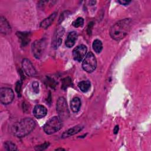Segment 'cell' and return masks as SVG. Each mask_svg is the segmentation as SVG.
Wrapping results in <instances>:
<instances>
[{
  "mask_svg": "<svg viewBox=\"0 0 151 151\" xmlns=\"http://www.w3.org/2000/svg\"><path fill=\"white\" fill-rule=\"evenodd\" d=\"M35 127V122L27 117L15 123L11 127L12 134L18 137H22L30 133Z\"/></svg>",
  "mask_w": 151,
  "mask_h": 151,
  "instance_id": "obj_1",
  "label": "cell"
},
{
  "mask_svg": "<svg viewBox=\"0 0 151 151\" xmlns=\"http://www.w3.org/2000/svg\"><path fill=\"white\" fill-rule=\"evenodd\" d=\"M132 26V19L124 18L114 24L110 29L111 37L116 40L120 41L124 38L129 33Z\"/></svg>",
  "mask_w": 151,
  "mask_h": 151,
  "instance_id": "obj_2",
  "label": "cell"
},
{
  "mask_svg": "<svg viewBox=\"0 0 151 151\" xmlns=\"http://www.w3.org/2000/svg\"><path fill=\"white\" fill-rule=\"evenodd\" d=\"M62 119L59 116L50 118L44 124L43 130L48 134H52L60 130L63 126Z\"/></svg>",
  "mask_w": 151,
  "mask_h": 151,
  "instance_id": "obj_3",
  "label": "cell"
},
{
  "mask_svg": "<svg viewBox=\"0 0 151 151\" xmlns=\"http://www.w3.org/2000/svg\"><path fill=\"white\" fill-rule=\"evenodd\" d=\"M97 60L94 55L91 52H88L85 56L82 63V67L84 71L90 73L96 69Z\"/></svg>",
  "mask_w": 151,
  "mask_h": 151,
  "instance_id": "obj_4",
  "label": "cell"
},
{
  "mask_svg": "<svg viewBox=\"0 0 151 151\" xmlns=\"http://www.w3.org/2000/svg\"><path fill=\"white\" fill-rule=\"evenodd\" d=\"M56 110L58 116L62 120L68 118L69 116V111L66 100L63 97H60L57 100Z\"/></svg>",
  "mask_w": 151,
  "mask_h": 151,
  "instance_id": "obj_5",
  "label": "cell"
},
{
  "mask_svg": "<svg viewBox=\"0 0 151 151\" xmlns=\"http://www.w3.org/2000/svg\"><path fill=\"white\" fill-rule=\"evenodd\" d=\"M46 42L45 40H38L35 41L32 44V51L34 56L37 58H40L45 49Z\"/></svg>",
  "mask_w": 151,
  "mask_h": 151,
  "instance_id": "obj_6",
  "label": "cell"
},
{
  "mask_svg": "<svg viewBox=\"0 0 151 151\" xmlns=\"http://www.w3.org/2000/svg\"><path fill=\"white\" fill-rule=\"evenodd\" d=\"M14 98L12 90L8 87H2L0 89V101L3 104L11 103Z\"/></svg>",
  "mask_w": 151,
  "mask_h": 151,
  "instance_id": "obj_7",
  "label": "cell"
},
{
  "mask_svg": "<svg viewBox=\"0 0 151 151\" xmlns=\"http://www.w3.org/2000/svg\"><path fill=\"white\" fill-rule=\"evenodd\" d=\"M87 48L84 45H80L76 47L73 51V57L74 60L80 62L86 55Z\"/></svg>",
  "mask_w": 151,
  "mask_h": 151,
  "instance_id": "obj_8",
  "label": "cell"
},
{
  "mask_svg": "<svg viewBox=\"0 0 151 151\" xmlns=\"http://www.w3.org/2000/svg\"><path fill=\"white\" fill-rule=\"evenodd\" d=\"M22 68L23 71L28 76H35L37 74L36 70L31 61L27 58H24L22 62Z\"/></svg>",
  "mask_w": 151,
  "mask_h": 151,
  "instance_id": "obj_9",
  "label": "cell"
},
{
  "mask_svg": "<svg viewBox=\"0 0 151 151\" xmlns=\"http://www.w3.org/2000/svg\"><path fill=\"white\" fill-rule=\"evenodd\" d=\"M64 29L63 27H59L57 28L54 34L53 40L52 42V45L53 48H57L62 42V37L64 34Z\"/></svg>",
  "mask_w": 151,
  "mask_h": 151,
  "instance_id": "obj_10",
  "label": "cell"
},
{
  "mask_svg": "<svg viewBox=\"0 0 151 151\" xmlns=\"http://www.w3.org/2000/svg\"><path fill=\"white\" fill-rule=\"evenodd\" d=\"M32 112L35 117L41 119L46 116L47 110L46 107L42 105H37L34 107Z\"/></svg>",
  "mask_w": 151,
  "mask_h": 151,
  "instance_id": "obj_11",
  "label": "cell"
},
{
  "mask_svg": "<svg viewBox=\"0 0 151 151\" xmlns=\"http://www.w3.org/2000/svg\"><path fill=\"white\" fill-rule=\"evenodd\" d=\"M0 32L3 34H9L11 32V28L6 21L3 17H1L0 19Z\"/></svg>",
  "mask_w": 151,
  "mask_h": 151,
  "instance_id": "obj_12",
  "label": "cell"
},
{
  "mask_svg": "<svg viewBox=\"0 0 151 151\" xmlns=\"http://www.w3.org/2000/svg\"><path fill=\"white\" fill-rule=\"evenodd\" d=\"M78 38V34L76 31H71L70 32L68 35H67V37L65 40V45L68 48H71L73 47L75 44V42Z\"/></svg>",
  "mask_w": 151,
  "mask_h": 151,
  "instance_id": "obj_13",
  "label": "cell"
},
{
  "mask_svg": "<svg viewBox=\"0 0 151 151\" xmlns=\"http://www.w3.org/2000/svg\"><path fill=\"white\" fill-rule=\"evenodd\" d=\"M83 129V126H82L81 125H77L76 126H74L68 129L65 132H64L62 134V137L65 138V137H68L69 136L74 135L78 133V132H80V131H81Z\"/></svg>",
  "mask_w": 151,
  "mask_h": 151,
  "instance_id": "obj_14",
  "label": "cell"
},
{
  "mask_svg": "<svg viewBox=\"0 0 151 151\" xmlns=\"http://www.w3.org/2000/svg\"><path fill=\"white\" fill-rule=\"evenodd\" d=\"M17 35L21 40L22 46L27 45L30 41V33L28 32H17Z\"/></svg>",
  "mask_w": 151,
  "mask_h": 151,
  "instance_id": "obj_15",
  "label": "cell"
},
{
  "mask_svg": "<svg viewBox=\"0 0 151 151\" xmlns=\"http://www.w3.org/2000/svg\"><path fill=\"white\" fill-rule=\"evenodd\" d=\"M57 16V12H53L48 18L44 19L40 24V27L44 29L48 28L54 21Z\"/></svg>",
  "mask_w": 151,
  "mask_h": 151,
  "instance_id": "obj_16",
  "label": "cell"
},
{
  "mask_svg": "<svg viewBox=\"0 0 151 151\" xmlns=\"http://www.w3.org/2000/svg\"><path fill=\"white\" fill-rule=\"evenodd\" d=\"M81 104V100L78 97H76L73 98L70 101V107L71 110L74 113H77L80 110Z\"/></svg>",
  "mask_w": 151,
  "mask_h": 151,
  "instance_id": "obj_17",
  "label": "cell"
},
{
  "mask_svg": "<svg viewBox=\"0 0 151 151\" xmlns=\"http://www.w3.org/2000/svg\"><path fill=\"white\" fill-rule=\"evenodd\" d=\"M78 87L80 89V90L84 93L88 91L91 87V83L88 80H84L80 81L78 84Z\"/></svg>",
  "mask_w": 151,
  "mask_h": 151,
  "instance_id": "obj_18",
  "label": "cell"
},
{
  "mask_svg": "<svg viewBox=\"0 0 151 151\" xmlns=\"http://www.w3.org/2000/svg\"><path fill=\"white\" fill-rule=\"evenodd\" d=\"M92 47L93 50L97 52V53H100L102 49H103V45L102 42L100 40H95L92 44Z\"/></svg>",
  "mask_w": 151,
  "mask_h": 151,
  "instance_id": "obj_19",
  "label": "cell"
},
{
  "mask_svg": "<svg viewBox=\"0 0 151 151\" xmlns=\"http://www.w3.org/2000/svg\"><path fill=\"white\" fill-rule=\"evenodd\" d=\"M4 148L6 150H17L16 145L10 141H7L4 143Z\"/></svg>",
  "mask_w": 151,
  "mask_h": 151,
  "instance_id": "obj_20",
  "label": "cell"
},
{
  "mask_svg": "<svg viewBox=\"0 0 151 151\" xmlns=\"http://www.w3.org/2000/svg\"><path fill=\"white\" fill-rule=\"evenodd\" d=\"M73 84L71 79L70 77H66L62 81V89L65 90L67 87L71 86Z\"/></svg>",
  "mask_w": 151,
  "mask_h": 151,
  "instance_id": "obj_21",
  "label": "cell"
},
{
  "mask_svg": "<svg viewBox=\"0 0 151 151\" xmlns=\"http://www.w3.org/2000/svg\"><path fill=\"white\" fill-rule=\"evenodd\" d=\"M83 24H84V19L82 17H78L77 19H76L73 22L72 25L73 27L77 28V27L83 26Z\"/></svg>",
  "mask_w": 151,
  "mask_h": 151,
  "instance_id": "obj_22",
  "label": "cell"
},
{
  "mask_svg": "<svg viewBox=\"0 0 151 151\" xmlns=\"http://www.w3.org/2000/svg\"><path fill=\"white\" fill-rule=\"evenodd\" d=\"M50 143L48 142H45L43 144H41L40 145H38V146H36L35 147V150H43L45 149H47L48 146H49Z\"/></svg>",
  "mask_w": 151,
  "mask_h": 151,
  "instance_id": "obj_23",
  "label": "cell"
},
{
  "mask_svg": "<svg viewBox=\"0 0 151 151\" xmlns=\"http://www.w3.org/2000/svg\"><path fill=\"white\" fill-rule=\"evenodd\" d=\"M32 88L34 91V92L36 94L38 93H39V83L36 81H34L32 82Z\"/></svg>",
  "mask_w": 151,
  "mask_h": 151,
  "instance_id": "obj_24",
  "label": "cell"
},
{
  "mask_svg": "<svg viewBox=\"0 0 151 151\" xmlns=\"http://www.w3.org/2000/svg\"><path fill=\"white\" fill-rule=\"evenodd\" d=\"M21 84H22V82L21 81H18L17 84H16V87H15V90L17 92V93L19 94H20V92H21Z\"/></svg>",
  "mask_w": 151,
  "mask_h": 151,
  "instance_id": "obj_25",
  "label": "cell"
},
{
  "mask_svg": "<svg viewBox=\"0 0 151 151\" xmlns=\"http://www.w3.org/2000/svg\"><path fill=\"white\" fill-rule=\"evenodd\" d=\"M118 2L120 3L121 5H129V4L131 2V1L120 0V1H118Z\"/></svg>",
  "mask_w": 151,
  "mask_h": 151,
  "instance_id": "obj_26",
  "label": "cell"
},
{
  "mask_svg": "<svg viewBox=\"0 0 151 151\" xmlns=\"http://www.w3.org/2000/svg\"><path fill=\"white\" fill-rule=\"evenodd\" d=\"M119 131V126H116L114 128V130H113V132H114V134H117V132Z\"/></svg>",
  "mask_w": 151,
  "mask_h": 151,
  "instance_id": "obj_27",
  "label": "cell"
},
{
  "mask_svg": "<svg viewBox=\"0 0 151 151\" xmlns=\"http://www.w3.org/2000/svg\"><path fill=\"white\" fill-rule=\"evenodd\" d=\"M55 150H64V149H63V148H58V149H56Z\"/></svg>",
  "mask_w": 151,
  "mask_h": 151,
  "instance_id": "obj_28",
  "label": "cell"
}]
</instances>
